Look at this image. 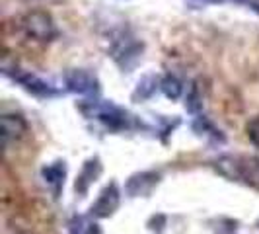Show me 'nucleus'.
Wrapping results in <instances>:
<instances>
[{
  "instance_id": "5",
  "label": "nucleus",
  "mask_w": 259,
  "mask_h": 234,
  "mask_svg": "<svg viewBox=\"0 0 259 234\" xmlns=\"http://www.w3.org/2000/svg\"><path fill=\"white\" fill-rule=\"evenodd\" d=\"M65 86L68 92H74L80 96H88L92 100L98 98L100 94V80L98 76L86 70V68H70L65 72Z\"/></svg>"
},
{
  "instance_id": "7",
  "label": "nucleus",
  "mask_w": 259,
  "mask_h": 234,
  "mask_svg": "<svg viewBox=\"0 0 259 234\" xmlns=\"http://www.w3.org/2000/svg\"><path fill=\"white\" fill-rule=\"evenodd\" d=\"M160 78L156 76V74H146L139 80V84H137V88L133 92V102H146L148 98H152L154 96V92L160 88Z\"/></svg>"
},
{
  "instance_id": "9",
  "label": "nucleus",
  "mask_w": 259,
  "mask_h": 234,
  "mask_svg": "<svg viewBox=\"0 0 259 234\" xmlns=\"http://www.w3.org/2000/svg\"><path fill=\"white\" fill-rule=\"evenodd\" d=\"M160 90H162V94H164L166 98H169V100H178L183 92V84L178 76L166 74V76L162 78V82H160Z\"/></svg>"
},
{
  "instance_id": "3",
  "label": "nucleus",
  "mask_w": 259,
  "mask_h": 234,
  "mask_svg": "<svg viewBox=\"0 0 259 234\" xmlns=\"http://www.w3.org/2000/svg\"><path fill=\"white\" fill-rule=\"evenodd\" d=\"M2 70H4L6 76H10L14 82H18L27 94H31V96H35V98H53V96H59V90H57L55 86H51L49 82H45L43 78H39L37 74L29 72V70H24V68H20V66H16V65H14L12 68L8 65H4Z\"/></svg>"
},
{
  "instance_id": "8",
  "label": "nucleus",
  "mask_w": 259,
  "mask_h": 234,
  "mask_svg": "<svg viewBox=\"0 0 259 234\" xmlns=\"http://www.w3.org/2000/svg\"><path fill=\"white\" fill-rule=\"evenodd\" d=\"M27 125L20 115H2V135L8 143L10 139H18L26 133Z\"/></svg>"
},
{
  "instance_id": "12",
  "label": "nucleus",
  "mask_w": 259,
  "mask_h": 234,
  "mask_svg": "<svg viewBox=\"0 0 259 234\" xmlns=\"http://www.w3.org/2000/svg\"><path fill=\"white\" fill-rule=\"evenodd\" d=\"M205 2H226V0H205ZM232 2H238V4H246L249 6L251 10H255L259 14V4L257 2H253V0H232Z\"/></svg>"
},
{
  "instance_id": "1",
  "label": "nucleus",
  "mask_w": 259,
  "mask_h": 234,
  "mask_svg": "<svg viewBox=\"0 0 259 234\" xmlns=\"http://www.w3.org/2000/svg\"><path fill=\"white\" fill-rule=\"evenodd\" d=\"M217 170L232 182L259 187V160L253 156H222L217 160Z\"/></svg>"
},
{
  "instance_id": "11",
  "label": "nucleus",
  "mask_w": 259,
  "mask_h": 234,
  "mask_svg": "<svg viewBox=\"0 0 259 234\" xmlns=\"http://www.w3.org/2000/svg\"><path fill=\"white\" fill-rule=\"evenodd\" d=\"M246 131H247V139L259 148V115L253 117V119L247 123Z\"/></svg>"
},
{
  "instance_id": "4",
  "label": "nucleus",
  "mask_w": 259,
  "mask_h": 234,
  "mask_svg": "<svg viewBox=\"0 0 259 234\" xmlns=\"http://www.w3.org/2000/svg\"><path fill=\"white\" fill-rule=\"evenodd\" d=\"M144 51V45L141 41H137L135 37L129 35H119L117 39H113V45H111V57L117 65L123 68V72H131L135 65L141 61Z\"/></svg>"
},
{
  "instance_id": "10",
  "label": "nucleus",
  "mask_w": 259,
  "mask_h": 234,
  "mask_svg": "<svg viewBox=\"0 0 259 234\" xmlns=\"http://www.w3.org/2000/svg\"><path fill=\"white\" fill-rule=\"evenodd\" d=\"M185 107L191 111V113H197V111H201V107H203V92H201V86L193 82L191 86H189V92H187V96H185Z\"/></svg>"
},
{
  "instance_id": "2",
  "label": "nucleus",
  "mask_w": 259,
  "mask_h": 234,
  "mask_svg": "<svg viewBox=\"0 0 259 234\" xmlns=\"http://www.w3.org/2000/svg\"><path fill=\"white\" fill-rule=\"evenodd\" d=\"M22 29L27 37L35 39L39 43H51L59 35L57 24L53 16L45 10H31L22 18Z\"/></svg>"
},
{
  "instance_id": "6",
  "label": "nucleus",
  "mask_w": 259,
  "mask_h": 234,
  "mask_svg": "<svg viewBox=\"0 0 259 234\" xmlns=\"http://www.w3.org/2000/svg\"><path fill=\"white\" fill-rule=\"evenodd\" d=\"M86 115H94L96 119L104 121L111 127H123L127 125L129 117L127 111L121 109L119 105H115L113 102H100V100H88V104L80 107Z\"/></svg>"
}]
</instances>
